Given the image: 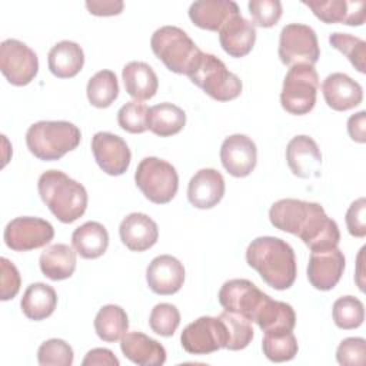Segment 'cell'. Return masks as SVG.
<instances>
[{
  "mask_svg": "<svg viewBox=\"0 0 366 366\" xmlns=\"http://www.w3.org/2000/svg\"><path fill=\"white\" fill-rule=\"evenodd\" d=\"M279 57L283 64L313 66L320 57L319 41L315 30L307 24L290 23L280 31Z\"/></svg>",
  "mask_w": 366,
  "mask_h": 366,
  "instance_id": "9",
  "label": "cell"
},
{
  "mask_svg": "<svg viewBox=\"0 0 366 366\" xmlns=\"http://www.w3.org/2000/svg\"><path fill=\"white\" fill-rule=\"evenodd\" d=\"M57 306L56 290L41 282L31 283L23 293L20 307L24 316L30 320L39 322L49 317Z\"/></svg>",
  "mask_w": 366,
  "mask_h": 366,
  "instance_id": "29",
  "label": "cell"
},
{
  "mask_svg": "<svg viewBox=\"0 0 366 366\" xmlns=\"http://www.w3.org/2000/svg\"><path fill=\"white\" fill-rule=\"evenodd\" d=\"M332 316L339 329H356L365 320V306L355 296H342L333 303Z\"/></svg>",
  "mask_w": 366,
  "mask_h": 366,
  "instance_id": "36",
  "label": "cell"
},
{
  "mask_svg": "<svg viewBox=\"0 0 366 366\" xmlns=\"http://www.w3.org/2000/svg\"><path fill=\"white\" fill-rule=\"evenodd\" d=\"M317 89L319 76L313 66H292L283 80L280 104L290 114H306L316 104Z\"/></svg>",
  "mask_w": 366,
  "mask_h": 366,
  "instance_id": "8",
  "label": "cell"
},
{
  "mask_svg": "<svg viewBox=\"0 0 366 366\" xmlns=\"http://www.w3.org/2000/svg\"><path fill=\"white\" fill-rule=\"evenodd\" d=\"M347 133L357 143L366 142V113L365 110L352 114L347 120Z\"/></svg>",
  "mask_w": 366,
  "mask_h": 366,
  "instance_id": "48",
  "label": "cell"
},
{
  "mask_svg": "<svg viewBox=\"0 0 366 366\" xmlns=\"http://www.w3.org/2000/svg\"><path fill=\"white\" fill-rule=\"evenodd\" d=\"M220 160L229 174L234 177H246L256 167V144L246 134H232L222 143Z\"/></svg>",
  "mask_w": 366,
  "mask_h": 366,
  "instance_id": "16",
  "label": "cell"
},
{
  "mask_svg": "<svg viewBox=\"0 0 366 366\" xmlns=\"http://www.w3.org/2000/svg\"><path fill=\"white\" fill-rule=\"evenodd\" d=\"M313 14L326 24L342 23L347 26H362L366 19V1H346V0H309L303 1Z\"/></svg>",
  "mask_w": 366,
  "mask_h": 366,
  "instance_id": "19",
  "label": "cell"
},
{
  "mask_svg": "<svg viewBox=\"0 0 366 366\" xmlns=\"http://www.w3.org/2000/svg\"><path fill=\"white\" fill-rule=\"evenodd\" d=\"M83 366H92V365H106V366H119L120 362L119 359L113 355L112 350L109 349H104V347H96V349H92L87 352V355L84 356L83 362H81Z\"/></svg>",
  "mask_w": 366,
  "mask_h": 366,
  "instance_id": "47",
  "label": "cell"
},
{
  "mask_svg": "<svg viewBox=\"0 0 366 366\" xmlns=\"http://www.w3.org/2000/svg\"><path fill=\"white\" fill-rule=\"evenodd\" d=\"M345 264V254L337 247L312 252L307 264V279L315 289L322 292L330 290L340 280Z\"/></svg>",
  "mask_w": 366,
  "mask_h": 366,
  "instance_id": "15",
  "label": "cell"
},
{
  "mask_svg": "<svg viewBox=\"0 0 366 366\" xmlns=\"http://www.w3.org/2000/svg\"><path fill=\"white\" fill-rule=\"evenodd\" d=\"M186 124V113L173 103H159L149 110V130L156 136L177 134Z\"/></svg>",
  "mask_w": 366,
  "mask_h": 366,
  "instance_id": "32",
  "label": "cell"
},
{
  "mask_svg": "<svg viewBox=\"0 0 366 366\" xmlns=\"http://www.w3.org/2000/svg\"><path fill=\"white\" fill-rule=\"evenodd\" d=\"M81 140L80 129L64 120H41L33 123L26 133V144L30 153L44 162L61 159L74 150Z\"/></svg>",
  "mask_w": 366,
  "mask_h": 366,
  "instance_id": "4",
  "label": "cell"
},
{
  "mask_svg": "<svg viewBox=\"0 0 366 366\" xmlns=\"http://www.w3.org/2000/svg\"><path fill=\"white\" fill-rule=\"evenodd\" d=\"M123 355L140 366H160L166 362V349L142 332H126L120 339Z\"/></svg>",
  "mask_w": 366,
  "mask_h": 366,
  "instance_id": "25",
  "label": "cell"
},
{
  "mask_svg": "<svg viewBox=\"0 0 366 366\" xmlns=\"http://www.w3.org/2000/svg\"><path fill=\"white\" fill-rule=\"evenodd\" d=\"M253 322L266 332H290L296 325V315L289 303L266 297Z\"/></svg>",
  "mask_w": 366,
  "mask_h": 366,
  "instance_id": "31",
  "label": "cell"
},
{
  "mask_svg": "<svg viewBox=\"0 0 366 366\" xmlns=\"http://www.w3.org/2000/svg\"><path fill=\"white\" fill-rule=\"evenodd\" d=\"M146 280L156 295H174L184 283V267L174 256L160 254L147 266Z\"/></svg>",
  "mask_w": 366,
  "mask_h": 366,
  "instance_id": "17",
  "label": "cell"
},
{
  "mask_svg": "<svg viewBox=\"0 0 366 366\" xmlns=\"http://www.w3.org/2000/svg\"><path fill=\"white\" fill-rule=\"evenodd\" d=\"M180 325V313L174 305L159 303L156 305L149 316L150 329L164 337L173 336Z\"/></svg>",
  "mask_w": 366,
  "mask_h": 366,
  "instance_id": "41",
  "label": "cell"
},
{
  "mask_svg": "<svg viewBox=\"0 0 366 366\" xmlns=\"http://www.w3.org/2000/svg\"><path fill=\"white\" fill-rule=\"evenodd\" d=\"M286 160L292 173L300 179L320 176L322 153L317 143L306 134L295 136L287 143Z\"/></svg>",
  "mask_w": 366,
  "mask_h": 366,
  "instance_id": "18",
  "label": "cell"
},
{
  "mask_svg": "<svg viewBox=\"0 0 366 366\" xmlns=\"http://www.w3.org/2000/svg\"><path fill=\"white\" fill-rule=\"evenodd\" d=\"M73 249L83 259H97L107 250L109 233L99 222H86L71 234Z\"/></svg>",
  "mask_w": 366,
  "mask_h": 366,
  "instance_id": "30",
  "label": "cell"
},
{
  "mask_svg": "<svg viewBox=\"0 0 366 366\" xmlns=\"http://www.w3.org/2000/svg\"><path fill=\"white\" fill-rule=\"evenodd\" d=\"M217 297L224 310L242 315L253 322L267 295L247 279H232L223 283Z\"/></svg>",
  "mask_w": 366,
  "mask_h": 366,
  "instance_id": "13",
  "label": "cell"
},
{
  "mask_svg": "<svg viewBox=\"0 0 366 366\" xmlns=\"http://www.w3.org/2000/svg\"><path fill=\"white\" fill-rule=\"evenodd\" d=\"M122 243L132 252H144L156 244L159 229L156 222L144 213L127 214L119 227Z\"/></svg>",
  "mask_w": 366,
  "mask_h": 366,
  "instance_id": "21",
  "label": "cell"
},
{
  "mask_svg": "<svg viewBox=\"0 0 366 366\" xmlns=\"http://www.w3.org/2000/svg\"><path fill=\"white\" fill-rule=\"evenodd\" d=\"M87 10L94 16H116L123 11V1L120 0H87Z\"/></svg>",
  "mask_w": 366,
  "mask_h": 366,
  "instance_id": "46",
  "label": "cell"
},
{
  "mask_svg": "<svg viewBox=\"0 0 366 366\" xmlns=\"http://www.w3.org/2000/svg\"><path fill=\"white\" fill-rule=\"evenodd\" d=\"M263 355L270 362H287L292 360L299 350L297 340L290 332H266L262 340Z\"/></svg>",
  "mask_w": 366,
  "mask_h": 366,
  "instance_id": "35",
  "label": "cell"
},
{
  "mask_svg": "<svg viewBox=\"0 0 366 366\" xmlns=\"http://www.w3.org/2000/svg\"><path fill=\"white\" fill-rule=\"evenodd\" d=\"M246 262L257 270L263 282L276 289H289L297 274L296 256L292 246L274 236H260L250 242L246 250Z\"/></svg>",
  "mask_w": 366,
  "mask_h": 366,
  "instance_id": "2",
  "label": "cell"
},
{
  "mask_svg": "<svg viewBox=\"0 0 366 366\" xmlns=\"http://www.w3.org/2000/svg\"><path fill=\"white\" fill-rule=\"evenodd\" d=\"M54 236L53 226L40 217L21 216L7 223L4 229V243L14 252H29L43 247Z\"/></svg>",
  "mask_w": 366,
  "mask_h": 366,
  "instance_id": "12",
  "label": "cell"
},
{
  "mask_svg": "<svg viewBox=\"0 0 366 366\" xmlns=\"http://www.w3.org/2000/svg\"><path fill=\"white\" fill-rule=\"evenodd\" d=\"M0 70L10 84L26 86L39 71L37 54L26 43L7 39L0 44Z\"/></svg>",
  "mask_w": 366,
  "mask_h": 366,
  "instance_id": "11",
  "label": "cell"
},
{
  "mask_svg": "<svg viewBox=\"0 0 366 366\" xmlns=\"http://www.w3.org/2000/svg\"><path fill=\"white\" fill-rule=\"evenodd\" d=\"M149 107L137 100L127 102L117 112L119 126L133 134L143 133L149 129Z\"/></svg>",
  "mask_w": 366,
  "mask_h": 366,
  "instance_id": "39",
  "label": "cell"
},
{
  "mask_svg": "<svg viewBox=\"0 0 366 366\" xmlns=\"http://www.w3.org/2000/svg\"><path fill=\"white\" fill-rule=\"evenodd\" d=\"M239 13V6L232 0H199L189 7L192 23L210 31H219L226 21Z\"/></svg>",
  "mask_w": 366,
  "mask_h": 366,
  "instance_id": "24",
  "label": "cell"
},
{
  "mask_svg": "<svg viewBox=\"0 0 366 366\" xmlns=\"http://www.w3.org/2000/svg\"><path fill=\"white\" fill-rule=\"evenodd\" d=\"M346 226L352 236L365 237L366 236V200L359 197L355 200L346 212Z\"/></svg>",
  "mask_w": 366,
  "mask_h": 366,
  "instance_id": "45",
  "label": "cell"
},
{
  "mask_svg": "<svg viewBox=\"0 0 366 366\" xmlns=\"http://www.w3.org/2000/svg\"><path fill=\"white\" fill-rule=\"evenodd\" d=\"M329 43L332 44V47H335L342 54H345L357 71H360V73L366 71V66H365L366 43H365V40H362L356 36H352L349 33L336 31L329 36Z\"/></svg>",
  "mask_w": 366,
  "mask_h": 366,
  "instance_id": "38",
  "label": "cell"
},
{
  "mask_svg": "<svg viewBox=\"0 0 366 366\" xmlns=\"http://www.w3.org/2000/svg\"><path fill=\"white\" fill-rule=\"evenodd\" d=\"M227 340L226 325L219 316H202L187 325L180 335V343L190 355L213 353L226 347Z\"/></svg>",
  "mask_w": 366,
  "mask_h": 366,
  "instance_id": "10",
  "label": "cell"
},
{
  "mask_svg": "<svg viewBox=\"0 0 366 366\" xmlns=\"http://www.w3.org/2000/svg\"><path fill=\"white\" fill-rule=\"evenodd\" d=\"M254 27H272L274 26L283 13L282 3L279 0H250L247 4Z\"/></svg>",
  "mask_w": 366,
  "mask_h": 366,
  "instance_id": "42",
  "label": "cell"
},
{
  "mask_svg": "<svg viewBox=\"0 0 366 366\" xmlns=\"http://www.w3.org/2000/svg\"><path fill=\"white\" fill-rule=\"evenodd\" d=\"M73 359V349L63 339H49L37 350V362L41 366H70Z\"/></svg>",
  "mask_w": 366,
  "mask_h": 366,
  "instance_id": "40",
  "label": "cell"
},
{
  "mask_svg": "<svg viewBox=\"0 0 366 366\" xmlns=\"http://www.w3.org/2000/svg\"><path fill=\"white\" fill-rule=\"evenodd\" d=\"M87 99L92 106L104 109L109 107L119 96L117 77L112 70H100L90 77L86 87Z\"/></svg>",
  "mask_w": 366,
  "mask_h": 366,
  "instance_id": "34",
  "label": "cell"
},
{
  "mask_svg": "<svg viewBox=\"0 0 366 366\" xmlns=\"http://www.w3.org/2000/svg\"><path fill=\"white\" fill-rule=\"evenodd\" d=\"M269 219L276 229L300 237L312 252L333 249L339 244L337 223L319 203L280 199L272 204Z\"/></svg>",
  "mask_w": 366,
  "mask_h": 366,
  "instance_id": "1",
  "label": "cell"
},
{
  "mask_svg": "<svg viewBox=\"0 0 366 366\" xmlns=\"http://www.w3.org/2000/svg\"><path fill=\"white\" fill-rule=\"evenodd\" d=\"M322 92L327 106L336 112L350 110L363 100L362 86L345 73L329 74L322 83Z\"/></svg>",
  "mask_w": 366,
  "mask_h": 366,
  "instance_id": "20",
  "label": "cell"
},
{
  "mask_svg": "<svg viewBox=\"0 0 366 366\" xmlns=\"http://www.w3.org/2000/svg\"><path fill=\"white\" fill-rule=\"evenodd\" d=\"M134 182L144 197L156 204L169 203L179 189V176L174 166L159 157L140 160L134 172Z\"/></svg>",
  "mask_w": 366,
  "mask_h": 366,
  "instance_id": "7",
  "label": "cell"
},
{
  "mask_svg": "<svg viewBox=\"0 0 366 366\" xmlns=\"http://www.w3.org/2000/svg\"><path fill=\"white\" fill-rule=\"evenodd\" d=\"M366 357V340L363 337H346L336 350V360L342 366H362Z\"/></svg>",
  "mask_w": 366,
  "mask_h": 366,
  "instance_id": "43",
  "label": "cell"
},
{
  "mask_svg": "<svg viewBox=\"0 0 366 366\" xmlns=\"http://www.w3.org/2000/svg\"><path fill=\"white\" fill-rule=\"evenodd\" d=\"M37 189L43 203L61 223L76 222L87 209L84 186L60 170L41 173Z\"/></svg>",
  "mask_w": 366,
  "mask_h": 366,
  "instance_id": "3",
  "label": "cell"
},
{
  "mask_svg": "<svg viewBox=\"0 0 366 366\" xmlns=\"http://www.w3.org/2000/svg\"><path fill=\"white\" fill-rule=\"evenodd\" d=\"M76 253L74 249L64 243L49 246L39 259L41 273L50 280L69 279L76 270Z\"/></svg>",
  "mask_w": 366,
  "mask_h": 366,
  "instance_id": "28",
  "label": "cell"
},
{
  "mask_svg": "<svg viewBox=\"0 0 366 366\" xmlns=\"http://www.w3.org/2000/svg\"><path fill=\"white\" fill-rule=\"evenodd\" d=\"M224 196V179L214 169H202L194 173L187 186V199L197 209H212Z\"/></svg>",
  "mask_w": 366,
  "mask_h": 366,
  "instance_id": "22",
  "label": "cell"
},
{
  "mask_svg": "<svg viewBox=\"0 0 366 366\" xmlns=\"http://www.w3.org/2000/svg\"><path fill=\"white\" fill-rule=\"evenodd\" d=\"M1 276H0V299L3 302L13 299L20 290V273L17 267L6 257L0 259Z\"/></svg>",
  "mask_w": 366,
  "mask_h": 366,
  "instance_id": "44",
  "label": "cell"
},
{
  "mask_svg": "<svg viewBox=\"0 0 366 366\" xmlns=\"http://www.w3.org/2000/svg\"><path fill=\"white\" fill-rule=\"evenodd\" d=\"M129 329V317L117 305L103 306L94 317V330L104 342H117Z\"/></svg>",
  "mask_w": 366,
  "mask_h": 366,
  "instance_id": "33",
  "label": "cell"
},
{
  "mask_svg": "<svg viewBox=\"0 0 366 366\" xmlns=\"http://www.w3.org/2000/svg\"><path fill=\"white\" fill-rule=\"evenodd\" d=\"M150 47L170 71L186 76L196 69L203 54L189 34L176 26L157 29L150 39Z\"/></svg>",
  "mask_w": 366,
  "mask_h": 366,
  "instance_id": "5",
  "label": "cell"
},
{
  "mask_svg": "<svg viewBox=\"0 0 366 366\" xmlns=\"http://www.w3.org/2000/svg\"><path fill=\"white\" fill-rule=\"evenodd\" d=\"M92 152L99 167L110 176H120L129 169L132 153L127 143L117 134L97 132L92 139Z\"/></svg>",
  "mask_w": 366,
  "mask_h": 366,
  "instance_id": "14",
  "label": "cell"
},
{
  "mask_svg": "<svg viewBox=\"0 0 366 366\" xmlns=\"http://www.w3.org/2000/svg\"><path fill=\"white\" fill-rule=\"evenodd\" d=\"M219 317L224 322L227 329V345L226 349L229 350H242L249 346V343L253 339V327L249 319H246L242 315L227 312L219 315Z\"/></svg>",
  "mask_w": 366,
  "mask_h": 366,
  "instance_id": "37",
  "label": "cell"
},
{
  "mask_svg": "<svg viewBox=\"0 0 366 366\" xmlns=\"http://www.w3.org/2000/svg\"><path fill=\"white\" fill-rule=\"evenodd\" d=\"M219 41L229 56L243 57L249 54L254 46L256 27L239 13L219 30Z\"/></svg>",
  "mask_w": 366,
  "mask_h": 366,
  "instance_id": "23",
  "label": "cell"
},
{
  "mask_svg": "<svg viewBox=\"0 0 366 366\" xmlns=\"http://www.w3.org/2000/svg\"><path fill=\"white\" fill-rule=\"evenodd\" d=\"M126 92L137 102L152 99L159 87L154 70L143 61H130L122 71Z\"/></svg>",
  "mask_w": 366,
  "mask_h": 366,
  "instance_id": "27",
  "label": "cell"
},
{
  "mask_svg": "<svg viewBox=\"0 0 366 366\" xmlns=\"http://www.w3.org/2000/svg\"><path fill=\"white\" fill-rule=\"evenodd\" d=\"M207 96L217 102H229L240 96L242 80L226 64L210 53H203L196 69L187 76Z\"/></svg>",
  "mask_w": 366,
  "mask_h": 366,
  "instance_id": "6",
  "label": "cell"
},
{
  "mask_svg": "<svg viewBox=\"0 0 366 366\" xmlns=\"http://www.w3.org/2000/svg\"><path fill=\"white\" fill-rule=\"evenodd\" d=\"M84 64L83 49L70 40L56 43L49 51V70L59 79L74 77Z\"/></svg>",
  "mask_w": 366,
  "mask_h": 366,
  "instance_id": "26",
  "label": "cell"
}]
</instances>
